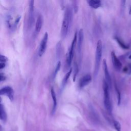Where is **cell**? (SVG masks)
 <instances>
[{
  "label": "cell",
  "instance_id": "cell-16",
  "mask_svg": "<svg viewBox=\"0 0 131 131\" xmlns=\"http://www.w3.org/2000/svg\"><path fill=\"white\" fill-rule=\"evenodd\" d=\"M72 72V69L71 68L69 71L67 73V74L65 75L64 77H63V80L62 81V82H61V90H63L64 88V86H66L67 83V81H68V80L69 79V78L70 77L71 74V73Z\"/></svg>",
  "mask_w": 131,
  "mask_h": 131
},
{
  "label": "cell",
  "instance_id": "cell-24",
  "mask_svg": "<svg viewBox=\"0 0 131 131\" xmlns=\"http://www.w3.org/2000/svg\"><path fill=\"white\" fill-rule=\"evenodd\" d=\"M129 58H130V59H131V55L129 56Z\"/></svg>",
  "mask_w": 131,
  "mask_h": 131
},
{
  "label": "cell",
  "instance_id": "cell-6",
  "mask_svg": "<svg viewBox=\"0 0 131 131\" xmlns=\"http://www.w3.org/2000/svg\"><path fill=\"white\" fill-rule=\"evenodd\" d=\"M34 1L32 0L29 2V14L28 19V25L29 28H31L33 24L34 20Z\"/></svg>",
  "mask_w": 131,
  "mask_h": 131
},
{
  "label": "cell",
  "instance_id": "cell-18",
  "mask_svg": "<svg viewBox=\"0 0 131 131\" xmlns=\"http://www.w3.org/2000/svg\"><path fill=\"white\" fill-rule=\"evenodd\" d=\"M60 66H61V62H60V61H58V62L56 64V66L55 67V70H54V72L53 73V78H54L56 77L57 73L59 71V69L60 68Z\"/></svg>",
  "mask_w": 131,
  "mask_h": 131
},
{
  "label": "cell",
  "instance_id": "cell-9",
  "mask_svg": "<svg viewBox=\"0 0 131 131\" xmlns=\"http://www.w3.org/2000/svg\"><path fill=\"white\" fill-rule=\"evenodd\" d=\"M103 68L104 76L105 78V80L106 81L107 83H108L109 87H111L112 86V80H111V77L108 70L107 62L105 59L103 60Z\"/></svg>",
  "mask_w": 131,
  "mask_h": 131
},
{
  "label": "cell",
  "instance_id": "cell-11",
  "mask_svg": "<svg viewBox=\"0 0 131 131\" xmlns=\"http://www.w3.org/2000/svg\"><path fill=\"white\" fill-rule=\"evenodd\" d=\"M83 40V29H81L79 31V33H78V35L77 45V52H78V54H80V53H81Z\"/></svg>",
  "mask_w": 131,
  "mask_h": 131
},
{
  "label": "cell",
  "instance_id": "cell-14",
  "mask_svg": "<svg viewBox=\"0 0 131 131\" xmlns=\"http://www.w3.org/2000/svg\"><path fill=\"white\" fill-rule=\"evenodd\" d=\"M0 118H1V120L4 123L6 122L7 118V113L6 112L5 107L2 103H1L0 104Z\"/></svg>",
  "mask_w": 131,
  "mask_h": 131
},
{
  "label": "cell",
  "instance_id": "cell-19",
  "mask_svg": "<svg viewBox=\"0 0 131 131\" xmlns=\"http://www.w3.org/2000/svg\"><path fill=\"white\" fill-rule=\"evenodd\" d=\"M113 125H114V126L115 129L117 131H121V125L118 121L114 120L113 121Z\"/></svg>",
  "mask_w": 131,
  "mask_h": 131
},
{
  "label": "cell",
  "instance_id": "cell-7",
  "mask_svg": "<svg viewBox=\"0 0 131 131\" xmlns=\"http://www.w3.org/2000/svg\"><path fill=\"white\" fill-rule=\"evenodd\" d=\"M1 95H6L11 101H13L14 98V91L13 89L10 86H6L2 88L0 90Z\"/></svg>",
  "mask_w": 131,
  "mask_h": 131
},
{
  "label": "cell",
  "instance_id": "cell-13",
  "mask_svg": "<svg viewBox=\"0 0 131 131\" xmlns=\"http://www.w3.org/2000/svg\"><path fill=\"white\" fill-rule=\"evenodd\" d=\"M51 96L52 98L53 101V106H52V114H54L57 108V98H56V95L55 92L53 88H51Z\"/></svg>",
  "mask_w": 131,
  "mask_h": 131
},
{
  "label": "cell",
  "instance_id": "cell-23",
  "mask_svg": "<svg viewBox=\"0 0 131 131\" xmlns=\"http://www.w3.org/2000/svg\"><path fill=\"white\" fill-rule=\"evenodd\" d=\"M6 78V77L5 75L3 73H1L0 74V81H4V80H5Z\"/></svg>",
  "mask_w": 131,
  "mask_h": 131
},
{
  "label": "cell",
  "instance_id": "cell-20",
  "mask_svg": "<svg viewBox=\"0 0 131 131\" xmlns=\"http://www.w3.org/2000/svg\"><path fill=\"white\" fill-rule=\"evenodd\" d=\"M78 67L77 63H75L74 66V75H73V81H75L76 77V75L78 74Z\"/></svg>",
  "mask_w": 131,
  "mask_h": 131
},
{
  "label": "cell",
  "instance_id": "cell-5",
  "mask_svg": "<svg viewBox=\"0 0 131 131\" xmlns=\"http://www.w3.org/2000/svg\"><path fill=\"white\" fill-rule=\"evenodd\" d=\"M48 40V32H46L44 34L43 38L41 40V42L39 45L38 52V56L39 57H41L43 55V54L45 53L46 50Z\"/></svg>",
  "mask_w": 131,
  "mask_h": 131
},
{
  "label": "cell",
  "instance_id": "cell-3",
  "mask_svg": "<svg viewBox=\"0 0 131 131\" xmlns=\"http://www.w3.org/2000/svg\"><path fill=\"white\" fill-rule=\"evenodd\" d=\"M102 53V43L101 40H99L97 43L96 54H95V68L94 71V77H96L99 70L100 65L101 63V60Z\"/></svg>",
  "mask_w": 131,
  "mask_h": 131
},
{
  "label": "cell",
  "instance_id": "cell-2",
  "mask_svg": "<svg viewBox=\"0 0 131 131\" xmlns=\"http://www.w3.org/2000/svg\"><path fill=\"white\" fill-rule=\"evenodd\" d=\"M109 85L105 79L103 80V102L106 111L111 113L112 111V105L110 99Z\"/></svg>",
  "mask_w": 131,
  "mask_h": 131
},
{
  "label": "cell",
  "instance_id": "cell-8",
  "mask_svg": "<svg viewBox=\"0 0 131 131\" xmlns=\"http://www.w3.org/2000/svg\"><path fill=\"white\" fill-rule=\"evenodd\" d=\"M111 58L113 66L115 70L118 71H120L122 67V63L118 59V58L117 57V56L115 54V53L114 51H112L111 52Z\"/></svg>",
  "mask_w": 131,
  "mask_h": 131
},
{
  "label": "cell",
  "instance_id": "cell-15",
  "mask_svg": "<svg viewBox=\"0 0 131 131\" xmlns=\"http://www.w3.org/2000/svg\"><path fill=\"white\" fill-rule=\"evenodd\" d=\"M88 3L89 5L94 9H97L101 6V2L99 0H89Z\"/></svg>",
  "mask_w": 131,
  "mask_h": 131
},
{
  "label": "cell",
  "instance_id": "cell-12",
  "mask_svg": "<svg viewBox=\"0 0 131 131\" xmlns=\"http://www.w3.org/2000/svg\"><path fill=\"white\" fill-rule=\"evenodd\" d=\"M43 17L42 15L40 14L38 15L36 23H35V32L36 33H38L42 26L43 24Z\"/></svg>",
  "mask_w": 131,
  "mask_h": 131
},
{
  "label": "cell",
  "instance_id": "cell-4",
  "mask_svg": "<svg viewBox=\"0 0 131 131\" xmlns=\"http://www.w3.org/2000/svg\"><path fill=\"white\" fill-rule=\"evenodd\" d=\"M77 37H78L77 33V32H76L75 33L74 38L73 39L71 47H70V49L68 51V54H67V59H66V62H67V65L68 68H69L71 66V63H72V59H73V56H74V50L75 44H76V41H77Z\"/></svg>",
  "mask_w": 131,
  "mask_h": 131
},
{
  "label": "cell",
  "instance_id": "cell-10",
  "mask_svg": "<svg viewBox=\"0 0 131 131\" xmlns=\"http://www.w3.org/2000/svg\"><path fill=\"white\" fill-rule=\"evenodd\" d=\"M92 80V76L90 74H86L84 75L79 80V87L80 89H82L86 85H87Z\"/></svg>",
  "mask_w": 131,
  "mask_h": 131
},
{
  "label": "cell",
  "instance_id": "cell-17",
  "mask_svg": "<svg viewBox=\"0 0 131 131\" xmlns=\"http://www.w3.org/2000/svg\"><path fill=\"white\" fill-rule=\"evenodd\" d=\"M115 38L116 40L117 41V42L118 43V44L119 45V46H120L122 48H123V49H127L129 48V47H128L127 45H125V44L121 40H120V39L118 37H115Z\"/></svg>",
  "mask_w": 131,
  "mask_h": 131
},
{
  "label": "cell",
  "instance_id": "cell-21",
  "mask_svg": "<svg viewBox=\"0 0 131 131\" xmlns=\"http://www.w3.org/2000/svg\"><path fill=\"white\" fill-rule=\"evenodd\" d=\"M115 90L117 93V99H118V104L119 105L121 102V95H120V93L117 87V85H115Z\"/></svg>",
  "mask_w": 131,
  "mask_h": 131
},
{
  "label": "cell",
  "instance_id": "cell-22",
  "mask_svg": "<svg viewBox=\"0 0 131 131\" xmlns=\"http://www.w3.org/2000/svg\"><path fill=\"white\" fill-rule=\"evenodd\" d=\"M7 60H8V59L5 56L3 55L2 54L1 55V56H0V63H6V62H7Z\"/></svg>",
  "mask_w": 131,
  "mask_h": 131
},
{
  "label": "cell",
  "instance_id": "cell-1",
  "mask_svg": "<svg viewBox=\"0 0 131 131\" xmlns=\"http://www.w3.org/2000/svg\"><path fill=\"white\" fill-rule=\"evenodd\" d=\"M73 12L72 8L70 6H67L64 11L63 18L61 28V36L62 38L66 37L72 21Z\"/></svg>",
  "mask_w": 131,
  "mask_h": 131
}]
</instances>
